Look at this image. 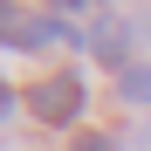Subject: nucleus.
Masks as SVG:
<instances>
[{"label": "nucleus", "instance_id": "nucleus-7", "mask_svg": "<svg viewBox=\"0 0 151 151\" xmlns=\"http://www.w3.org/2000/svg\"><path fill=\"white\" fill-rule=\"evenodd\" d=\"M48 7H62V0H48Z\"/></svg>", "mask_w": 151, "mask_h": 151}, {"label": "nucleus", "instance_id": "nucleus-1", "mask_svg": "<svg viewBox=\"0 0 151 151\" xmlns=\"http://www.w3.org/2000/svg\"><path fill=\"white\" fill-rule=\"evenodd\" d=\"M28 110L48 124V131H76L83 110H89V83L76 69H55V76H41V83L28 89Z\"/></svg>", "mask_w": 151, "mask_h": 151}, {"label": "nucleus", "instance_id": "nucleus-5", "mask_svg": "<svg viewBox=\"0 0 151 151\" xmlns=\"http://www.w3.org/2000/svg\"><path fill=\"white\" fill-rule=\"evenodd\" d=\"M76 151H124L110 131H83V137H76Z\"/></svg>", "mask_w": 151, "mask_h": 151}, {"label": "nucleus", "instance_id": "nucleus-4", "mask_svg": "<svg viewBox=\"0 0 151 151\" xmlns=\"http://www.w3.org/2000/svg\"><path fill=\"white\" fill-rule=\"evenodd\" d=\"M117 96H124L131 110H151V62H131V69H124V76H117Z\"/></svg>", "mask_w": 151, "mask_h": 151}, {"label": "nucleus", "instance_id": "nucleus-6", "mask_svg": "<svg viewBox=\"0 0 151 151\" xmlns=\"http://www.w3.org/2000/svg\"><path fill=\"white\" fill-rule=\"evenodd\" d=\"M14 103H21V96H14V83H7V76H0V124L14 117Z\"/></svg>", "mask_w": 151, "mask_h": 151}, {"label": "nucleus", "instance_id": "nucleus-2", "mask_svg": "<svg viewBox=\"0 0 151 151\" xmlns=\"http://www.w3.org/2000/svg\"><path fill=\"white\" fill-rule=\"evenodd\" d=\"M83 48H89V55L103 62L110 76H124V69H131V35H124L117 21H89V35H83Z\"/></svg>", "mask_w": 151, "mask_h": 151}, {"label": "nucleus", "instance_id": "nucleus-3", "mask_svg": "<svg viewBox=\"0 0 151 151\" xmlns=\"http://www.w3.org/2000/svg\"><path fill=\"white\" fill-rule=\"evenodd\" d=\"M35 28H41V14H28L21 0H0V48L35 55Z\"/></svg>", "mask_w": 151, "mask_h": 151}]
</instances>
